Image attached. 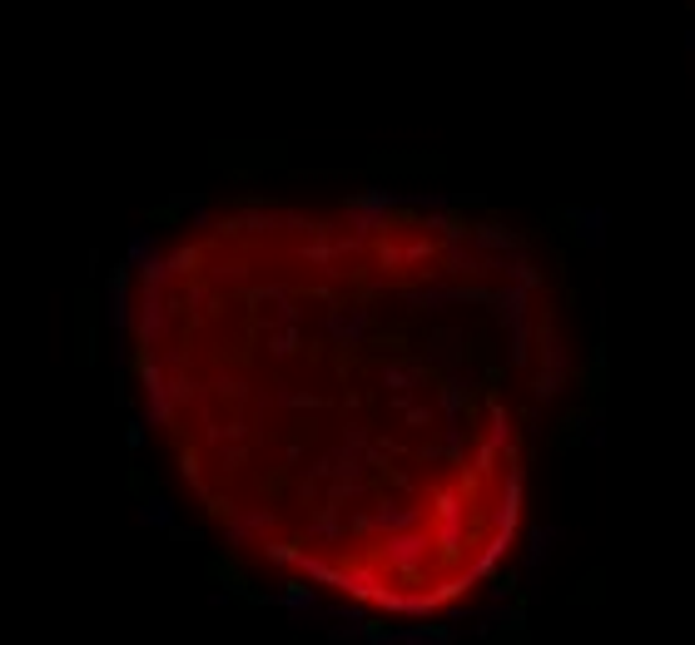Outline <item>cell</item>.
<instances>
[{
    "label": "cell",
    "mask_w": 695,
    "mask_h": 645,
    "mask_svg": "<svg viewBox=\"0 0 695 645\" xmlns=\"http://www.w3.org/2000/svg\"><path fill=\"white\" fill-rule=\"evenodd\" d=\"M120 328L189 502L274 576L432 621L517 551L561 387L517 229L393 194L229 204L139 254Z\"/></svg>",
    "instance_id": "cell-1"
}]
</instances>
